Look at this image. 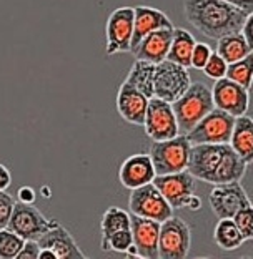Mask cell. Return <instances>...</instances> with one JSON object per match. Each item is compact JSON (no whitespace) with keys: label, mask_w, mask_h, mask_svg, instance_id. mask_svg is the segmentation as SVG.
Segmentation results:
<instances>
[{"label":"cell","mask_w":253,"mask_h":259,"mask_svg":"<svg viewBox=\"0 0 253 259\" xmlns=\"http://www.w3.org/2000/svg\"><path fill=\"white\" fill-rule=\"evenodd\" d=\"M25 239L9 228L0 229V259H17Z\"/></svg>","instance_id":"cell-28"},{"label":"cell","mask_w":253,"mask_h":259,"mask_svg":"<svg viewBox=\"0 0 253 259\" xmlns=\"http://www.w3.org/2000/svg\"><path fill=\"white\" fill-rule=\"evenodd\" d=\"M232 220L235 221V225H237V228L240 229V233H242L245 241L253 239V206L251 204L238 209Z\"/></svg>","instance_id":"cell-30"},{"label":"cell","mask_w":253,"mask_h":259,"mask_svg":"<svg viewBox=\"0 0 253 259\" xmlns=\"http://www.w3.org/2000/svg\"><path fill=\"white\" fill-rule=\"evenodd\" d=\"M184 12L190 25L213 40L240 32L250 14L225 0H185Z\"/></svg>","instance_id":"cell-2"},{"label":"cell","mask_w":253,"mask_h":259,"mask_svg":"<svg viewBox=\"0 0 253 259\" xmlns=\"http://www.w3.org/2000/svg\"><path fill=\"white\" fill-rule=\"evenodd\" d=\"M225 2H230L246 12H253V0H225Z\"/></svg>","instance_id":"cell-39"},{"label":"cell","mask_w":253,"mask_h":259,"mask_svg":"<svg viewBox=\"0 0 253 259\" xmlns=\"http://www.w3.org/2000/svg\"><path fill=\"white\" fill-rule=\"evenodd\" d=\"M133 15V7H119L109 15L107 25H105V35H107L105 54L107 55L130 52Z\"/></svg>","instance_id":"cell-11"},{"label":"cell","mask_w":253,"mask_h":259,"mask_svg":"<svg viewBox=\"0 0 253 259\" xmlns=\"http://www.w3.org/2000/svg\"><path fill=\"white\" fill-rule=\"evenodd\" d=\"M142 126L145 128L147 137L152 141L170 140L176 137V135H180L172 103L157 97L149 100V107H147V113Z\"/></svg>","instance_id":"cell-9"},{"label":"cell","mask_w":253,"mask_h":259,"mask_svg":"<svg viewBox=\"0 0 253 259\" xmlns=\"http://www.w3.org/2000/svg\"><path fill=\"white\" fill-rule=\"evenodd\" d=\"M155 176L157 173L149 153H137L128 156L119 169V180L127 190H135L138 186L152 183Z\"/></svg>","instance_id":"cell-16"},{"label":"cell","mask_w":253,"mask_h":259,"mask_svg":"<svg viewBox=\"0 0 253 259\" xmlns=\"http://www.w3.org/2000/svg\"><path fill=\"white\" fill-rule=\"evenodd\" d=\"M37 243L40 248H49L55 252L57 259H85L87 254L79 248L77 241L70 234L67 228L57 223L45 234H42Z\"/></svg>","instance_id":"cell-19"},{"label":"cell","mask_w":253,"mask_h":259,"mask_svg":"<svg viewBox=\"0 0 253 259\" xmlns=\"http://www.w3.org/2000/svg\"><path fill=\"white\" fill-rule=\"evenodd\" d=\"M57 223V220H47L33 204H25L19 201L14 204L7 228L23 239L37 241L50 228H54Z\"/></svg>","instance_id":"cell-10"},{"label":"cell","mask_w":253,"mask_h":259,"mask_svg":"<svg viewBox=\"0 0 253 259\" xmlns=\"http://www.w3.org/2000/svg\"><path fill=\"white\" fill-rule=\"evenodd\" d=\"M178 123V132L187 135L197 123L215 108L211 88L202 81H192L188 90L172 103Z\"/></svg>","instance_id":"cell-3"},{"label":"cell","mask_w":253,"mask_h":259,"mask_svg":"<svg viewBox=\"0 0 253 259\" xmlns=\"http://www.w3.org/2000/svg\"><path fill=\"white\" fill-rule=\"evenodd\" d=\"M211 47L207 44H202V42H197L195 47H193V52H192V60H190V67H193L195 70H203L205 63L208 62V58L211 55Z\"/></svg>","instance_id":"cell-32"},{"label":"cell","mask_w":253,"mask_h":259,"mask_svg":"<svg viewBox=\"0 0 253 259\" xmlns=\"http://www.w3.org/2000/svg\"><path fill=\"white\" fill-rule=\"evenodd\" d=\"M160 225L162 223H158L155 220L130 214V231L138 257L158 259V234H160Z\"/></svg>","instance_id":"cell-15"},{"label":"cell","mask_w":253,"mask_h":259,"mask_svg":"<svg viewBox=\"0 0 253 259\" xmlns=\"http://www.w3.org/2000/svg\"><path fill=\"white\" fill-rule=\"evenodd\" d=\"M230 146L246 164L253 163V118L246 113L235 118Z\"/></svg>","instance_id":"cell-21"},{"label":"cell","mask_w":253,"mask_h":259,"mask_svg":"<svg viewBox=\"0 0 253 259\" xmlns=\"http://www.w3.org/2000/svg\"><path fill=\"white\" fill-rule=\"evenodd\" d=\"M213 241L223 251H235L245 243V238L242 236V233H240V229L232 218H222L215 226Z\"/></svg>","instance_id":"cell-25"},{"label":"cell","mask_w":253,"mask_h":259,"mask_svg":"<svg viewBox=\"0 0 253 259\" xmlns=\"http://www.w3.org/2000/svg\"><path fill=\"white\" fill-rule=\"evenodd\" d=\"M149 100L142 92L137 88L128 85L125 80L119 88L117 93V111L123 120L130 125L142 126L147 113V107H149Z\"/></svg>","instance_id":"cell-17"},{"label":"cell","mask_w":253,"mask_h":259,"mask_svg":"<svg viewBox=\"0 0 253 259\" xmlns=\"http://www.w3.org/2000/svg\"><path fill=\"white\" fill-rule=\"evenodd\" d=\"M195 44H197V40L193 38V35L188 32L187 28H173V37H172V44H170V49L167 54V60L188 68L190 67L192 52Z\"/></svg>","instance_id":"cell-22"},{"label":"cell","mask_w":253,"mask_h":259,"mask_svg":"<svg viewBox=\"0 0 253 259\" xmlns=\"http://www.w3.org/2000/svg\"><path fill=\"white\" fill-rule=\"evenodd\" d=\"M133 35H132V44L130 50L135 49L140 40L147 37L150 32L158 30V28L173 27L172 20L168 19L167 14H163L162 10L149 7V5H138L133 7Z\"/></svg>","instance_id":"cell-20"},{"label":"cell","mask_w":253,"mask_h":259,"mask_svg":"<svg viewBox=\"0 0 253 259\" xmlns=\"http://www.w3.org/2000/svg\"><path fill=\"white\" fill-rule=\"evenodd\" d=\"M211 97H213L215 108L227 111L235 118L245 115L250 107V90L228 80L227 76L215 80L211 87Z\"/></svg>","instance_id":"cell-12"},{"label":"cell","mask_w":253,"mask_h":259,"mask_svg":"<svg viewBox=\"0 0 253 259\" xmlns=\"http://www.w3.org/2000/svg\"><path fill=\"white\" fill-rule=\"evenodd\" d=\"M233 123L235 116L220 108H213L187 133V138L192 145L230 143Z\"/></svg>","instance_id":"cell-6"},{"label":"cell","mask_w":253,"mask_h":259,"mask_svg":"<svg viewBox=\"0 0 253 259\" xmlns=\"http://www.w3.org/2000/svg\"><path fill=\"white\" fill-rule=\"evenodd\" d=\"M225 76L235 83L242 85L246 90H250L253 85V50L242 60L228 63Z\"/></svg>","instance_id":"cell-27"},{"label":"cell","mask_w":253,"mask_h":259,"mask_svg":"<svg viewBox=\"0 0 253 259\" xmlns=\"http://www.w3.org/2000/svg\"><path fill=\"white\" fill-rule=\"evenodd\" d=\"M130 191L128 209L132 214L149 218V220H155L158 223H163L170 216H173V208L154 183H147Z\"/></svg>","instance_id":"cell-7"},{"label":"cell","mask_w":253,"mask_h":259,"mask_svg":"<svg viewBox=\"0 0 253 259\" xmlns=\"http://www.w3.org/2000/svg\"><path fill=\"white\" fill-rule=\"evenodd\" d=\"M173 28L175 27H165L150 32L147 37L140 40V44L135 49L130 50L133 57L137 60H145L155 65L167 60V54L173 37Z\"/></svg>","instance_id":"cell-18"},{"label":"cell","mask_w":253,"mask_h":259,"mask_svg":"<svg viewBox=\"0 0 253 259\" xmlns=\"http://www.w3.org/2000/svg\"><path fill=\"white\" fill-rule=\"evenodd\" d=\"M12 185V175L9 168L0 164V191H7V188Z\"/></svg>","instance_id":"cell-37"},{"label":"cell","mask_w":253,"mask_h":259,"mask_svg":"<svg viewBox=\"0 0 253 259\" xmlns=\"http://www.w3.org/2000/svg\"><path fill=\"white\" fill-rule=\"evenodd\" d=\"M192 246V229L182 218L170 216L160 225L158 234V257L184 259Z\"/></svg>","instance_id":"cell-5"},{"label":"cell","mask_w":253,"mask_h":259,"mask_svg":"<svg viewBox=\"0 0 253 259\" xmlns=\"http://www.w3.org/2000/svg\"><path fill=\"white\" fill-rule=\"evenodd\" d=\"M192 143L187 135H176V137L163 141H152L149 155L154 163L157 175H168L185 171L190 161Z\"/></svg>","instance_id":"cell-4"},{"label":"cell","mask_w":253,"mask_h":259,"mask_svg":"<svg viewBox=\"0 0 253 259\" xmlns=\"http://www.w3.org/2000/svg\"><path fill=\"white\" fill-rule=\"evenodd\" d=\"M208 203L211 206V211L219 220H222V218H233L238 209L251 204L248 194L243 190L240 181L215 185L213 190L210 191Z\"/></svg>","instance_id":"cell-13"},{"label":"cell","mask_w":253,"mask_h":259,"mask_svg":"<svg viewBox=\"0 0 253 259\" xmlns=\"http://www.w3.org/2000/svg\"><path fill=\"white\" fill-rule=\"evenodd\" d=\"M190 85H192V78L185 67L170 60H163L160 63H157L154 97L165 100L168 103H173L176 98L184 95Z\"/></svg>","instance_id":"cell-8"},{"label":"cell","mask_w":253,"mask_h":259,"mask_svg":"<svg viewBox=\"0 0 253 259\" xmlns=\"http://www.w3.org/2000/svg\"><path fill=\"white\" fill-rule=\"evenodd\" d=\"M100 246H102L103 251H115V252H122V254H127L133 246V238H132L130 228L112 233L109 238L100 241Z\"/></svg>","instance_id":"cell-29"},{"label":"cell","mask_w":253,"mask_h":259,"mask_svg":"<svg viewBox=\"0 0 253 259\" xmlns=\"http://www.w3.org/2000/svg\"><path fill=\"white\" fill-rule=\"evenodd\" d=\"M130 228V213L125 209L119 208V206H110L102 216L100 221V233H102V239L109 238L112 233L120 231V229Z\"/></svg>","instance_id":"cell-26"},{"label":"cell","mask_w":253,"mask_h":259,"mask_svg":"<svg viewBox=\"0 0 253 259\" xmlns=\"http://www.w3.org/2000/svg\"><path fill=\"white\" fill-rule=\"evenodd\" d=\"M39 252H40V246L37 241L25 239L20 252L17 254V259H39Z\"/></svg>","instance_id":"cell-34"},{"label":"cell","mask_w":253,"mask_h":259,"mask_svg":"<svg viewBox=\"0 0 253 259\" xmlns=\"http://www.w3.org/2000/svg\"><path fill=\"white\" fill-rule=\"evenodd\" d=\"M155 63L137 60L132 65L130 72H128L125 81L133 88H137L138 92H142L147 98H154V81H155Z\"/></svg>","instance_id":"cell-23"},{"label":"cell","mask_w":253,"mask_h":259,"mask_svg":"<svg viewBox=\"0 0 253 259\" xmlns=\"http://www.w3.org/2000/svg\"><path fill=\"white\" fill-rule=\"evenodd\" d=\"M242 33L245 35L246 42L250 45V50H253V12H250V14L246 15V20L242 27Z\"/></svg>","instance_id":"cell-36"},{"label":"cell","mask_w":253,"mask_h":259,"mask_svg":"<svg viewBox=\"0 0 253 259\" xmlns=\"http://www.w3.org/2000/svg\"><path fill=\"white\" fill-rule=\"evenodd\" d=\"M227 67H228V63L223 60L216 52H211L208 62L205 63L202 72L211 80H219V78H223V76L227 75Z\"/></svg>","instance_id":"cell-31"},{"label":"cell","mask_w":253,"mask_h":259,"mask_svg":"<svg viewBox=\"0 0 253 259\" xmlns=\"http://www.w3.org/2000/svg\"><path fill=\"white\" fill-rule=\"evenodd\" d=\"M246 164L230 143H203L192 145L188 173L195 180L210 185H223L242 181Z\"/></svg>","instance_id":"cell-1"},{"label":"cell","mask_w":253,"mask_h":259,"mask_svg":"<svg viewBox=\"0 0 253 259\" xmlns=\"http://www.w3.org/2000/svg\"><path fill=\"white\" fill-rule=\"evenodd\" d=\"M184 209H190V211H200L202 209V199H200L195 193L192 194L190 198L187 199V203H185V208Z\"/></svg>","instance_id":"cell-38"},{"label":"cell","mask_w":253,"mask_h":259,"mask_svg":"<svg viewBox=\"0 0 253 259\" xmlns=\"http://www.w3.org/2000/svg\"><path fill=\"white\" fill-rule=\"evenodd\" d=\"M216 42H219L216 44V54H219L227 63L242 60L243 57H246L251 52L242 30L228 33L225 37L219 38Z\"/></svg>","instance_id":"cell-24"},{"label":"cell","mask_w":253,"mask_h":259,"mask_svg":"<svg viewBox=\"0 0 253 259\" xmlns=\"http://www.w3.org/2000/svg\"><path fill=\"white\" fill-rule=\"evenodd\" d=\"M152 183L158 188V191L173 209H184L187 199L197 191L195 178L188 173V169L178 173L157 175Z\"/></svg>","instance_id":"cell-14"},{"label":"cell","mask_w":253,"mask_h":259,"mask_svg":"<svg viewBox=\"0 0 253 259\" xmlns=\"http://www.w3.org/2000/svg\"><path fill=\"white\" fill-rule=\"evenodd\" d=\"M15 199L7 191H0V229L7 228L12 209H14Z\"/></svg>","instance_id":"cell-33"},{"label":"cell","mask_w":253,"mask_h":259,"mask_svg":"<svg viewBox=\"0 0 253 259\" xmlns=\"http://www.w3.org/2000/svg\"><path fill=\"white\" fill-rule=\"evenodd\" d=\"M17 198H19L20 203L33 204L35 199H37V193H35V190L30 186H22L19 188V191H17Z\"/></svg>","instance_id":"cell-35"}]
</instances>
